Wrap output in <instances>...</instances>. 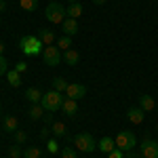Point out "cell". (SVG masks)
Returning <instances> with one entry per match:
<instances>
[{
	"label": "cell",
	"instance_id": "obj_39",
	"mask_svg": "<svg viewBox=\"0 0 158 158\" xmlns=\"http://www.w3.org/2000/svg\"><path fill=\"white\" fill-rule=\"evenodd\" d=\"M19 158H23V156H19Z\"/></svg>",
	"mask_w": 158,
	"mask_h": 158
},
{
	"label": "cell",
	"instance_id": "obj_35",
	"mask_svg": "<svg viewBox=\"0 0 158 158\" xmlns=\"http://www.w3.org/2000/svg\"><path fill=\"white\" fill-rule=\"evenodd\" d=\"M91 2H93V4H99V6H101V4H106L108 0H91Z\"/></svg>",
	"mask_w": 158,
	"mask_h": 158
},
{
	"label": "cell",
	"instance_id": "obj_24",
	"mask_svg": "<svg viewBox=\"0 0 158 158\" xmlns=\"http://www.w3.org/2000/svg\"><path fill=\"white\" fill-rule=\"evenodd\" d=\"M53 133H55V137H65V124L63 122H53V129H51Z\"/></svg>",
	"mask_w": 158,
	"mask_h": 158
},
{
	"label": "cell",
	"instance_id": "obj_16",
	"mask_svg": "<svg viewBox=\"0 0 158 158\" xmlns=\"http://www.w3.org/2000/svg\"><path fill=\"white\" fill-rule=\"evenodd\" d=\"M38 38L42 40L44 47H49V44L55 42V32H51V30H40V32H38Z\"/></svg>",
	"mask_w": 158,
	"mask_h": 158
},
{
	"label": "cell",
	"instance_id": "obj_3",
	"mask_svg": "<svg viewBox=\"0 0 158 158\" xmlns=\"http://www.w3.org/2000/svg\"><path fill=\"white\" fill-rule=\"evenodd\" d=\"M63 95L59 91H49V93H42V99H40V106L44 108V112H57L61 110V103H63Z\"/></svg>",
	"mask_w": 158,
	"mask_h": 158
},
{
	"label": "cell",
	"instance_id": "obj_25",
	"mask_svg": "<svg viewBox=\"0 0 158 158\" xmlns=\"http://www.w3.org/2000/svg\"><path fill=\"white\" fill-rule=\"evenodd\" d=\"M23 158H40V148H38V146L25 148V150H23Z\"/></svg>",
	"mask_w": 158,
	"mask_h": 158
},
{
	"label": "cell",
	"instance_id": "obj_5",
	"mask_svg": "<svg viewBox=\"0 0 158 158\" xmlns=\"http://www.w3.org/2000/svg\"><path fill=\"white\" fill-rule=\"evenodd\" d=\"M114 139H116V148H120L122 152H129L137 146V137L133 131H120Z\"/></svg>",
	"mask_w": 158,
	"mask_h": 158
},
{
	"label": "cell",
	"instance_id": "obj_31",
	"mask_svg": "<svg viewBox=\"0 0 158 158\" xmlns=\"http://www.w3.org/2000/svg\"><path fill=\"white\" fill-rule=\"evenodd\" d=\"M25 139H27V135H25L23 131H15V141H17V143H23Z\"/></svg>",
	"mask_w": 158,
	"mask_h": 158
},
{
	"label": "cell",
	"instance_id": "obj_26",
	"mask_svg": "<svg viewBox=\"0 0 158 158\" xmlns=\"http://www.w3.org/2000/svg\"><path fill=\"white\" fill-rule=\"evenodd\" d=\"M61 158H78L76 156V148H63L61 150Z\"/></svg>",
	"mask_w": 158,
	"mask_h": 158
},
{
	"label": "cell",
	"instance_id": "obj_19",
	"mask_svg": "<svg viewBox=\"0 0 158 158\" xmlns=\"http://www.w3.org/2000/svg\"><path fill=\"white\" fill-rule=\"evenodd\" d=\"M51 82H53V91H59V93H65V89L70 85V82H68L65 78H61V76H55Z\"/></svg>",
	"mask_w": 158,
	"mask_h": 158
},
{
	"label": "cell",
	"instance_id": "obj_21",
	"mask_svg": "<svg viewBox=\"0 0 158 158\" xmlns=\"http://www.w3.org/2000/svg\"><path fill=\"white\" fill-rule=\"evenodd\" d=\"M6 82H9L11 86H15V89H17V86L21 85V74L15 72V70H9V72H6Z\"/></svg>",
	"mask_w": 158,
	"mask_h": 158
},
{
	"label": "cell",
	"instance_id": "obj_9",
	"mask_svg": "<svg viewBox=\"0 0 158 158\" xmlns=\"http://www.w3.org/2000/svg\"><path fill=\"white\" fill-rule=\"evenodd\" d=\"M61 112H63L68 118H74V116L78 114V103H76V99L65 97V99H63V103H61Z\"/></svg>",
	"mask_w": 158,
	"mask_h": 158
},
{
	"label": "cell",
	"instance_id": "obj_34",
	"mask_svg": "<svg viewBox=\"0 0 158 158\" xmlns=\"http://www.w3.org/2000/svg\"><path fill=\"white\" fill-rule=\"evenodd\" d=\"M4 9H6V0H0V13L4 11Z\"/></svg>",
	"mask_w": 158,
	"mask_h": 158
},
{
	"label": "cell",
	"instance_id": "obj_32",
	"mask_svg": "<svg viewBox=\"0 0 158 158\" xmlns=\"http://www.w3.org/2000/svg\"><path fill=\"white\" fill-rule=\"evenodd\" d=\"M9 72V70H6V57H4V55H0V76H2V74H6Z\"/></svg>",
	"mask_w": 158,
	"mask_h": 158
},
{
	"label": "cell",
	"instance_id": "obj_1",
	"mask_svg": "<svg viewBox=\"0 0 158 158\" xmlns=\"http://www.w3.org/2000/svg\"><path fill=\"white\" fill-rule=\"evenodd\" d=\"M19 49L23 51V55L27 57H34V55H40V51H44V44L38 36H23L19 40Z\"/></svg>",
	"mask_w": 158,
	"mask_h": 158
},
{
	"label": "cell",
	"instance_id": "obj_20",
	"mask_svg": "<svg viewBox=\"0 0 158 158\" xmlns=\"http://www.w3.org/2000/svg\"><path fill=\"white\" fill-rule=\"evenodd\" d=\"M25 99H27L30 103H40L42 93H40L38 89H34V86H32V89H27V91H25Z\"/></svg>",
	"mask_w": 158,
	"mask_h": 158
},
{
	"label": "cell",
	"instance_id": "obj_4",
	"mask_svg": "<svg viewBox=\"0 0 158 158\" xmlns=\"http://www.w3.org/2000/svg\"><path fill=\"white\" fill-rule=\"evenodd\" d=\"M74 146H76V150L89 154V152L97 150V141H95V137H93L91 133H78L76 137H74Z\"/></svg>",
	"mask_w": 158,
	"mask_h": 158
},
{
	"label": "cell",
	"instance_id": "obj_37",
	"mask_svg": "<svg viewBox=\"0 0 158 158\" xmlns=\"http://www.w3.org/2000/svg\"><path fill=\"white\" fill-rule=\"evenodd\" d=\"M68 2H70V4H74V2H80V0H68Z\"/></svg>",
	"mask_w": 158,
	"mask_h": 158
},
{
	"label": "cell",
	"instance_id": "obj_12",
	"mask_svg": "<svg viewBox=\"0 0 158 158\" xmlns=\"http://www.w3.org/2000/svg\"><path fill=\"white\" fill-rule=\"evenodd\" d=\"M114 148H116V139H114V137H110V135L101 137V139H99V143H97V150H101L103 154H110Z\"/></svg>",
	"mask_w": 158,
	"mask_h": 158
},
{
	"label": "cell",
	"instance_id": "obj_11",
	"mask_svg": "<svg viewBox=\"0 0 158 158\" xmlns=\"http://www.w3.org/2000/svg\"><path fill=\"white\" fill-rule=\"evenodd\" d=\"M146 118V114H143V110L141 108H129L127 110V120L133 122V124H141Z\"/></svg>",
	"mask_w": 158,
	"mask_h": 158
},
{
	"label": "cell",
	"instance_id": "obj_38",
	"mask_svg": "<svg viewBox=\"0 0 158 158\" xmlns=\"http://www.w3.org/2000/svg\"><path fill=\"white\" fill-rule=\"evenodd\" d=\"M156 131H158V124H156Z\"/></svg>",
	"mask_w": 158,
	"mask_h": 158
},
{
	"label": "cell",
	"instance_id": "obj_15",
	"mask_svg": "<svg viewBox=\"0 0 158 158\" xmlns=\"http://www.w3.org/2000/svg\"><path fill=\"white\" fill-rule=\"evenodd\" d=\"M63 61L68 63V65H78V61H80V55H78V51H74V49H68L65 53H63Z\"/></svg>",
	"mask_w": 158,
	"mask_h": 158
},
{
	"label": "cell",
	"instance_id": "obj_30",
	"mask_svg": "<svg viewBox=\"0 0 158 158\" xmlns=\"http://www.w3.org/2000/svg\"><path fill=\"white\" fill-rule=\"evenodd\" d=\"M15 72H19V74L27 72V63H25V61H19V63H15Z\"/></svg>",
	"mask_w": 158,
	"mask_h": 158
},
{
	"label": "cell",
	"instance_id": "obj_29",
	"mask_svg": "<svg viewBox=\"0 0 158 158\" xmlns=\"http://www.w3.org/2000/svg\"><path fill=\"white\" fill-rule=\"evenodd\" d=\"M108 158H124V152H122L120 148H114V150L108 154Z\"/></svg>",
	"mask_w": 158,
	"mask_h": 158
},
{
	"label": "cell",
	"instance_id": "obj_27",
	"mask_svg": "<svg viewBox=\"0 0 158 158\" xmlns=\"http://www.w3.org/2000/svg\"><path fill=\"white\" fill-rule=\"evenodd\" d=\"M47 150H49L51 154H57V150H59V146H57V139H49V141H47Z\"/></svg>",
	"mask_w": 158,
	"mask_h": 158
},
{
	"label": "cell",
	"instance_id": "obj_2",
	"mask_svg": "<svg viewBox=\"0 0 158 158\" xmlns=\"http://www.w3.org/2000/svg\"><path fill=\"white\" fill-rule=\"evenodd\" d=\"M44 17H47V21H51V23L61 25L68 19V11L63 9V4H59V2H49L47 9H44Z\"/></svg>",
	"mask_w": 158,
	"mask_h": 158
},
{
	"label": "cell",
	"instance_id": "obj_10",
	"mask_svg": "<svg viewBox=\"0 0 158 158\" xmlns=\"http://www.w3.org/2000/svg\"><path fill=\"white\" fill-rule=\"evenodd\" d=\"M61 32H63V36H70V38L76 36V34H78V21L68 17V19L61 23Z\"/></svg>",
	"mask_w": 158,
	"mask_h": 158
},
{
	"label": "cell",
	"instance_id": "obj_33",
	"mask_svg": "<svg viewBox=\"0 0 158 158\" xmlns=\"http://www.w3.org/2000/svg\"><path fill=\"white\" fill-rule=\"evenodd\" d=\"M49 131H51V129H47V127H44V129L40 131V139H47V141H49Z\"/></svg>",
	"mask_w": 158,
	"mask_h": 158
},
{
	"label": "cell",
	"instance_id": "obj_17",
	"mask_svg": "<svg viewBox=\"0 0 158 158\" xmlns=\"http://www.w3.org/2000/svg\"><path fill=\"white\" fill-rule=\"evenodd\" d=\"M27 116H30V120H40L42 116H44V108L40 106V103H34L30 112H27Z\"/></svg>",
	"mask_w": 158,
	"mask_h": 158
},
{
	"label": "cell",
	"instance_id": "obj_28",
	"mask_svg": "<svg viewBox=\"0 0 158 158\" xmlns=\"http://www.w3.org/2000/svg\"><path fill=\"white\" fill-rule=\"evenodd\" d=\"M9 156H11V158H19V156H23V150H21V148H17V146H13L11 150H9Z\"/></svg>",
	"mask_w": 158,
	"mask_h": 158
},
{
	"label": "cell",
	"instance_id": "obj_7",
	"mask_svg": "<svg viewBox=\"0 0 158 158\" xmlns=\"http://www.w3.org/2000/svg\"><path fill=\"white\" fill-rule=\"evenodd\" d=\"M139 152H141V158H158V141H154V139H143Z\"/></svg>",
	"mask_w": 158,
	"mask_h": 158
},
{
	"label": "cell",
	"instance_id": "obj_13",
	"mask_svg": "<svg viewBox=\"0 0 158 158\" xmlns=\"http://www.w3.org/2000/svg\"><path fill=\"white\" fill-rule=\"evenodd\" d=\"M2 129H4L6 133L15 135V131H19V122H17L15 116H4V118H2Z\"/></svg>",
	"mask_w": 158,
	"mask_h": 158
},
{
	"label": "cell",
	"instance_id": "obj_36",
	"mask_svg": "<svg viewBox=\"0 0 158 158\" xmlns=\"http://www.w3.org/2000/svg\"><path fill=\"white\" fill-rule=\"evenodd\" d=\"M2 53H4V44L0 42V55H2Z\"/></svg>",
	"mask_w": 158,
	"mask_h": 158
},
{
	"label": "cell",
	"instance_id": "obj_6",
	"mask_svg": "<svg viewBox=\"0 0 158 158\" xmlns=\"http://www.w3.org/2000/svg\"><path fill=\"white\" fill-rule=\"evenodd\" d=\"M42 59H44V63H47V65L55 68V65H59L61 61H63V55H61L59 47L49 44V47H44V51H42Z\"/></svg>",
	"mask_w": 158,
	"mask_h": 158
},
{
	"label": "cell",
	"instance_id": "obj_22",
	"mask_svg": "<svg viewBox=\"0 0 158 158\" xmlns=\"http://www.w3.org/2000/svg\"><path fill=\"white\" fill-rule=\"evenodd\" d=\"M57 47H59V51L65 53L68 49H72V38H70V36H61L59 40H57Z\"/></svg>",
	"mask_w": 158,
	"mask_h": 158
},
{
	"label": "cell",
	"instance_id": "obj_23",
	"mask_svg": "<svg viewBox=\"0 0 158 158\" xmlns=\"http://www.w3.org/2000/svg\"><path fill=\"white\" fill-rule=\"evenodd\" d=\"M19 6H21L23 11H36L38 0H19Z\"/></svg>",
	"mask_w": 158,
	"mask_h": 158
},
{
	"label": "cell",
	"instance_id": "obj_14",
	"mask_svg": "<svg viewBox=\"0 0 158 158\" xmlns=\"http://www.w3.org/2000/svg\"><path fill=\"white\" fill-rule=\"evenodd\" d=\"M139 108L143 110V112H152V110L156 108V101L152 95H141L139 97Z\"/></svg>",
	"mask_w": 158,
	"mask_h": 158
},
{
	"label": "cell",
	"instance_id": "obj_40",
	"mask_svg": "<svg viewBox=\"0 0 158 158\" xmlns=\"http://www.w3.org/2000/svg\"><path fill=\"white\" fill-rule=\"evenodd\" d=\"M129 2H131V0H129Z\"/></svg>",
	"mask_w": 158,
	"mask_h": 158
},
{
	"label": "cell",
	"instance_id": "obj_18",
	"mask_svg": "<svg viewBox=\"0 0 158 158\" xmlns=\"http://www.w3.org/2000/svg\"><path fill=\"white\" fill-rule=\"evenodd\" d=\"M65 11H68V17H70V19H78V17L82 15V4H80V2H74Z\"/></svg>",
	"mask_w": 158,
	"mask_h": 158
},
{
	"label": "cell",
	"instance_id": "obj_8",
	"mask_svg": "<svg viewBox=\"0 0 158 158\" xmlns=\"http://www.w3.org/2000/svg\"><path fill=\"white\" fill-rule=\"evenodd\" d=\"M86 95V86L85 85H76V82H70L68 85V89H65V97H70V99H82Z\"/></svg>",
	"mask_w": 158,
	"mask_h": 158
}]
</instances>
